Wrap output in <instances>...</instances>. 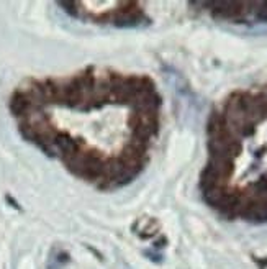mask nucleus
<instances>
[{"instance_id":"nucleus-1","label":"nucleus","mask_w":267,"mask_h":269,"mask_svg":"<svg viewBox=\"0 0 267 269\" xmlns=\"http://www.w3.org/2000/svg\"><path fill=\"white\" fill-rule=\"evenodd\" d=\"M30 102L58 105L72 115L62 130L33 139L74 176L100 190L125 187L149 161L162 99L147 76L89 67L67 79L33 81L20 91Z\"/></svg>"},{"instance_id":"nucleus-2","label":"nucleus","mask_w":267,"mask_h":269,"mask_svg":"<svg viewBox=\"0 0 267 269\" xmlns=\"http://www.w3.org/2000/svg\"><path fill=\"white\" fill-rule=\"evenodd\" d=\"M77 8L72 13L82 12L95 21H109L118 26H136L144 18L138 2H74Z\"/></svg>"},{"instance_id":"nucleus-3","label":"nucleus","mask_w":267,"mask_h":269,"mask_svg":"<svg viewBox=\"0 0 267 269\" xmlns=\"http://www.w3.org/2000/svg\"><path fill=\"white\" fill-rule=\"evenodd\" d=\"M254 16L258 21H267V2H254Z\"/></svg>"}]
</instances>
